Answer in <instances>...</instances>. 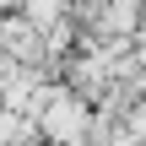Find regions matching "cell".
Masks as SVG:
<instances>
[{
    "instance_id": "cell-1",
    "label": "cell",
    "mask_w": 146,
    "mask_h": 146,
    "mask_svg": "<svg viewBox=\"0 0 146 146\" xmlns=\"http://www.w3.org/2000/svg\"><path fill=\"white\" fill-rule=\"evenodd\" d=\"M92 114H87V103L81 98H70V92H60L54 103H49V119H43V130L54 135V141H65V146H81L87 135H98V125H87Z\"/></svg>"
},
{
    "instance_id": "cell-2",
    "label": "cell",
    "mask_w": 146,
    "mask_h": 146,
    "mask_svg": "<svg viewBox=\"0 0 146 146\" xmlns=\"http://www.w3.org/2000/svg\"><path fill=\"white\" fill-rule=\"evenodd\" d=\"M22 135V125H16V114H0V141H16Z\"/></svg>"
},
{
    "instance_id": "cell-3",
    "label": "cell",
    "mask_w": 146,
    "mask_h": 146,
    "mask_svg": "<svg viewBox=\"0 0 146 146\" xmlns=\"http://www.w3.org/2000/svg\"><path fill=\"white\" fill-rule=\"evenodd\" d=\"M135 27H141V43H146V16H141V22H135Z\"/></svg>"
}]
</instances>
